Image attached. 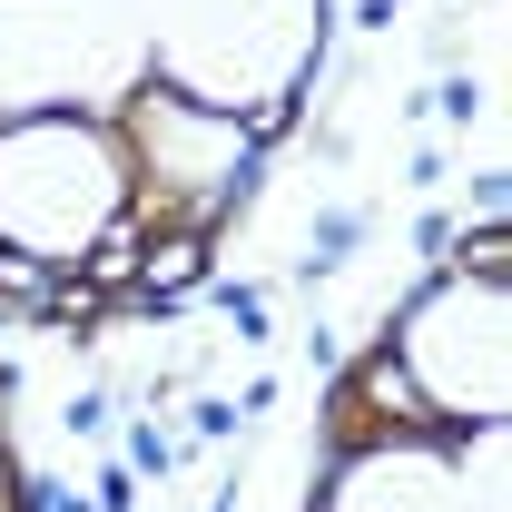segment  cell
Instances as JSON below:
<instances>
[{"label":"cell","instance_id":"6da1fadb","mask_svg":"<svg viewBox=\"0 0 512 512\" xmlns=\"http://www.w3.org/2000/svg\"><path fill=\"white\" fill-rule=\"evenodd\" d=\"M197 266H207V237H197V227L138 247V296H178V286H197Z\"/></svg>","mask_w":512,"mask_h":512},{"label":"cell","instance_id":"7a4b0ae2","mask_svg":"<svg viewBox=\"0 0 512 512\" xmlns=\"http://www.w3.org/2000/svg\"><path fill=\"white\" fill-rule=\"evenodd\" d=\"M355 394H365V404H375L384 424H434V404H424V384L404 375V365H394V355H375V365H365V375H355Z\"/></svg>","mask_w":512,"mask_h":512},{"label":"cell","instance_id":"3957f363","mask_svg":"<svg viewBox=\"0 0 512 512\" xmlns=\"http://www.w3.org/2000/svg\"><path fill=\"white\" fill-rule=\"evenodd\" d=\"M128 276H138V227H109L89 256V286H128Z\"/></svg>","mask_w":512,"mask_h":512},{"label":"cell","instance_id":"277c9868","mask_svg":"<svg viewBox=\"0 0 512 512\" xmlns=\"http://www.w3.org/2000/svg\"><path fill=\"white\" fill-rule=\"evenodd\" d=\"M50 286H60V276H40L30 256H10V247H0V296H20V306H40Z\"/></svg>","mask_w":512,"mask_h":512},{"label":"cell","instance_id":"5b68a950","mask_svg":"<svg viewBox=\"0 0 512 512\" xmlns=\"http://www.w3.org/2000/svg\"><path fill=\"white\" fill-rule=\"evenodd\" d=\"M463 266H473V276H503V266H512V237H503V227H483V237L463 247Z\"/></svg>","mask_w":512,"mask_h":512}]
</instances>
